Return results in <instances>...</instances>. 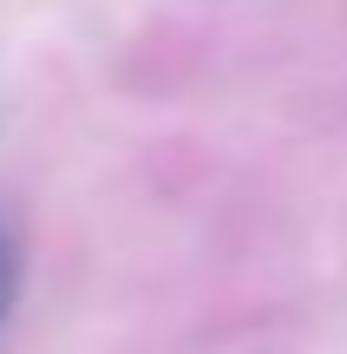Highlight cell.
Instances as JSON below:
<instances>
[{"mask_svg": "<svg viewBox=\"0 0 347 354\" xmlns=\"http://www.w3.org/2000/svg\"><path fill=\"white\" fill-rule=\"evenodd\" d=\"M13 302H20V236H13V223L0 216V328H7Z\"/></svg>", "mask_w": 347, "mask_h": 354, "instance_id": "6da1fadb", "label": "cell"}]
</instances>
